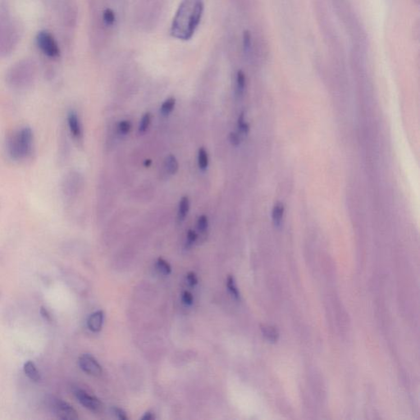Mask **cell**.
Returning <instances> with one entry per match:
<instances>
[{"label": "cell", "instance_id": "8fae6325", "mask_svg": "<svg viewBox=\"0 0 420 420\" xmlns=\"http://www.w3.org/2000/svg\"><path fill=\"white\" fill-rule=\"evenodd\" d=\"M283 213H284V206L281 203H277L273 210V221L275 227L279 228L282 224Z\"/></svg>", "mask_w": 420, "mask_h": 420}, {"label": "cell", "instance_id": "e0dca14e", "mask_svg": "<svg viewBox=\"0 0 420 420\" xmlns=\"http://www.w3.org/2000/svg\"><path fill=\"white\" fill-rule=\"evenodd\" d=\"M175 104H176V100L175 98H168V100L164 101V104L161 106V113L164 115L169 114L173 108H174Z\"/></svg>", "mask_w": 420, "mask_h": 420}, {"label": "cell", "instance_id": "484cf974", "mask_svg": "<svg viewBox=\"0 0 420 420\" xmlns=\"http://www.w3.org/2000/svg\"><path fill=\"white\" fill-rule=\"evenodd\" d=\"M187 282L188 284L190 285V287H194L197 284L198 279L196 275L194 273H189L187 275Z\"/></svg>", "mask_w": 420, "mask_h": 420}, {"label": "cell", "instance_id": "7a4b0ae2", "mask_svg": "<svg viewBox=\"0 0 420 420\" xmlns=\"http://www.w3.org/2000/svg\"><path fill=\"white\" fill-rule=\"evenodd\" d=\"M33 133L31 128L25 127L17 131L8 141V153L13 159H25L31 153Z\"/></svg>", "mask_w": 420, "mask_h": 420}, {"label": "cell", "instance_id": "9c48e42d", "mask_svg": "<svg viewBox=\"0 0 420 420\" xmlns=\"http://www.w3.org/2000/svg\"><path fill=\"white\" fill-rule=\"evenodd\" d=\"M68 126H69L70 131L72 132V136L75 138H80L82 136V127L80 124L79 118L77 117V113L75 112H71L68 114Z\"/></svg>", "mask_w": 420, "mask_h": 420}, {"label": "cell", "instance_id": "7402d4cb", "mask_svg": "<svg viewBox=\"0 0 420 420\" xmlns=\"http://www.w3.org/2000/svg\"><path fill=\"white\" fill-rule=\"evenodd\" d=\"M208 226L209 221L207 217L205 215L200 216L197 222L198 230L200 231V232H205V231L207 230Z\"/></svg>", "mask_w": 420, "mask_h": 420}, {"label": "cell", "instance_id": "3957f363", "mask_svg": "<svg viewBox=\"0 0 420 420\" xmlns=\"http://www.w3.org/2000/svg\"><path fill=\"white\" fill-rule=\"evenodd\" d=\"M48 404L52 413L60 420H75L78 419V414L74 408L63 400L51 397Z\"/></svg>", "mask_w": 420, "mask_h": 420}, {"label": "cell", "instance_id": "5bb4252c", "mask_svg": "<svg viewBox=\"0 0 420 420\" xmlns=\"http://www.w3.org/2000/svg\"><path fill=\"white\" fill-rule=\"evenodd\" d=\"M115 13L110 8H107L103 13V21L105 26H113L115 23Z\"/></svg>", "mask_w": 420, "mask_h": 420}, {"label": "cell", "instance_id": "83f0119b", "mask_svg": "<svg viewBox=\"0 0 420 420\" xmlns=\"http://www.w3.org/2000/svg\"><path fill=\"white\" fill-rule=\"evenodd\" d=\"M41 315L45 320L49 321V322L51 321V315H50V313L48 311L47 309L43 307V306L41 308Z\"/></svg>", "mask_w": 420, "mask_h": 420}, {"label": "cell", "instance_id": "f546056e", "mask_svg": "<svg viewBox=\"0 0 420 420\" xmlns=\"http://www.w3.org/2000/svg\"><path fill=\"white\" fill-rule=\"evenodd\" d=\"M154 416L153 415V414L150 412H147L145 414L143 417H142V420H154Z\"/></svg>", "mask_w": 420, "mask_h": 420}, {"label": "cell", "instance_id": "4316f807", "mask_svg": "<svg viewBox=\"0 0 420 420\" xmlns=\"http://www.w3.org/2000/svg\"><path fill=\"white\" fill-rule=\"evenodd\" d=\"M113 411H114V414H115L116 416H117L119 420H127V416L126 415V413L124 412V410H122V409H119V408H114V409H113Z\"/></svg>", "mask_w": 420, "mask_h": 420}, {"label": "cell", "instance_id": "8992f818", "mask_svg": "<svg viewBox=\"0 0 420 420\" xmlns=\"http://www.w3.org/2000/svg\"><path fill=\"white\" fill-rule=\"evenodd\" d=\"M75 397L84 407L92 411H98L101 409V402L96 397H93L84 390L76 388L74 390Z\"/></svg>", "mask_w": 420, "mask_h": 420}, {"label": "cell", "instance_id": "d4e9b609", "mask_svg": "<svg viewBox=\"0 0 420 420\" xmlns=\"http://www.w3.org/2000/svg\"><path fill=\"white\" fill-rule=\"evenodd\" d=\"M193 300H194V298H193L192 294L190 292H185L183 293V295H182V301H183L185 305H192Z\"/></svg>", "mask_w": 420, "mask_h": 420}, {"label": "cell", "instance_id": "4fadbf2b", "mask_svg": "<svg viewBox=\"0 0 420 420\" xmlns=\"http://www.w3.org/2000/svg\"><path fill=\"white\" fill-rule=\"evenodd\" d=\"M198 165L201 170H205L209 165V157H208L207 151L205 150L204 147H201L199 149L198 154Z\"/></svg>", "mask_w": 420, "mask_h": 420}, {"label": "cell", "instance_id": "4dcf8cb0", "mask_svg": "<svg viewBox=\"0 0 420 420\" xmlns=\"http://www.w3.org/2000/svg\"><path fill=\"white\" fill-rule=\"evenodd\" d=\"M152 161L150 159H146V161H145V166L146 168H149L150 165H151Z\"/></svg>", "mask_w": 420, "mask_h": 420}, {"label": "cell", "instance_id": "ac0fdd59", "mask_svg": "<svg viewBox=\"0 0 420 420\" xmlns=\"http://www.w3.org/2000/svg\"><path fill=\"white\" fill-rule=\"evenodd\" d=\"M227 286H228V291L230 292L231 295L233 296L236 300H238L240 298V294H239L238 289L236 287V282L234 280L233 277L229 276L227 280Z\"/></svg>", "mask_w": 420, "mask_h": 420}, {"label": "cell", "instance_id": "52a82bcc", "mask_svg": "<svg viewBox=\"0 0 420 420\" xmlns=\"http://www.w3.org/2000/svg\"><path fill=\"white\" fill-rule=\"evenodd\" d=\"M104 318H105V315H104L102 310H99V311L93 313L87 320V326L89 329L94 333L100 332L103 327Z\"/></svg>", "mask_w": 420, "mask_h": 420}, {"label": "cell", "instance_id": "ba28073f", "mask_svg": "<svg viewBox=\"0 0 420 420\" xmlns=\"http://www.w3.org/2000/svg\"><path fill=\"white\" fill-rule=\"evenodd\" d=\"M24 373L26 377L35 382H39L41 381V374L39 371L36 364L31 360L26 362L23 366Z\"/></svg>", "mask_w": 420, "mask_h": 420}, {"label": "cell", "instance_id": "9a60e30c", "mask_svg": "<svg viewBox=\"0 0 420 420\" xmlns=\"http://www.w3.org/2000/svg\"><path fill=\"white\" fill-rule=\"evenodd\" d=\"M262 333L264 334V336L266 337L269 341L271 342H275L277 341L278 338V333L277 331L275 330L274 328L271 327H262Z\"/></svg>", "mask_w": 420, "mask_h": 420}, {"label": "cell", "instance_id": "277c9868", "mask_svg": "<svg viewBox=\"0 0 420 420\" xmlns=\"http://www.w3.org/2000/svg\"><path fill=\"white\" fill-rule=\"evenodd\" d=\"M39 48L46 56L51 59H57L60 55L59 44L54 36L46 31L39 32L36 37Z\"/></svg>", "mask_w": 420, "mask_h": 420}, {"label": "cell", "instance_id": "603a6c76", "mask_svg": "<svg viewBox=\"0 0 420 420\" xmlns=\"http://www.w3.org/2000/svg\"><path fill=\"white\" fill-rule=\"evenodd\" d=\"M238 128L241 133L247 134L249 131V126L245 122V116L244 113H241L238 119Z\"/></svg>", "mask_w": 420, "mask_h": 420}, {"label": "cell", "instance_id": "cb8c5ba5", "mask_svg": "<svg viewBox=\"0 0 420 420\" xmlns=\"http://www.w3.org/2000/svg\"><path fill=\"white\" fill-rule=\"evenodd\" d=\"M198 236L195 231L189 230L187 232V245L191 246L197 240Z\"/></svg>", "mask_w": 420, "mask_h": 420}, {"label": "cell", "instance_id": "6da1fadb", "mask_svg": "<svg viewBox=\"0 0 420 420\" xmlns=\"http://www.w3.org/2000/svg\"><path fill=\"white\" fill-rule=\"evenodd\" d=\"M203 13V0H183L173 18L172 36L182 41L190 40L200 25Z\"/></svg>", "mask_w": 420, "mask_h": 420}, {"label": "cell", "instance_id": "f1b7e54d", "mask_svg": "<svg viewBox=\"0 0 420 420\" xmlns=\"http://www.w3.org/2000/svg\"><path fill=\"white\" fill-rule=\"evenodd\" d=\"M229 139H230L231 143L232 144L233 146H238L240 144V137H239V135L236 133L231 132L230 134V136H229Z\"/></svg>", "mask_w": 420, "mask_h": 420}, {"label": "cell", "instance_id": "5b68a950", "mask_svg": "<svg viewBox=\"0 0 420 420\" xmlns=\"http://www.w3.org/2000/svg\"><path fill=\"white\" fill-rule=\"evenodd\" d=\"M78 364L83 371L90 375L99 376L102 373V367L90 354H83L80 356Z\"/></svg>", "mask_w": 420, "mask_h": 420}, {"label": "cell", "instance_id": "7c38bea8", "mask_svg": "<svg viewBox=\"0 0 420 420\" xmlns=\"http://www.w3.org/2000/svg\"><path fill=\"white\" fill-rule=\"evenodd\" d=\"M178 168H179L178 162H177L174 155L169 154L168 156L167 157L166 160H165V168H166L167 172H168L169 174H175L178 171Z\"/></svg>", "mask_w": 420, "mask_h": 420}, {"label": "cell", "instance_id": "ffe728a7", "mask_svg": "<svg viewBox=\"0 0 420 420\" xmlns=\"http://www.w3.org/2000/svg\"><path fill=\"white\" fill-rule=\"evenodd\" d=\"M150 123H151V114H150V113H145L142 118H141L140 126H139V131L141 133L146 132L147 131V129L149 128Z\"/></svg>", "mask_w": 420, "mask_h": 420}, {"label": "cell", "instance_id": "2e32d148", "mask_svg": "<svg viewBox=\"0 0 420 420\" xmlns=\"http://www.w3.org/2000/svg\"><path fill=\"white\" fill-rule=\"evenodd\" d=\"M245 88H246V77H245L243 72L240 71L236 76V92H237V95H242L244 90H245Z\"/></svg>", "mask_w": 420, "mask_h": 420}, {"label": "cell", "instance_id": "d6986e66", "mask_svg": "<svg viewBox=\"0 0 420 420\" xmlns=\"http://www.w3.org/2000/svg\"><path fill=\"white\" fill-rule=\"evenodd\" d=\"M157 269L164 275H169L172 271L170 264L162 258H159L157 261Z\"/></svg>", "mask_w": 420, "mask_h": 420}, {"label": "cell", "instance_id": "30bf717a", "mask_svg": "<svg viewBox=\"0 0 420 420\" xmlns=\"http://www.w3.org/2000/svg\"><path fill=\"white\" fill-rule=\"evenodd\" d=\"M190 209V201L189 198L187 196H183L180 200L179 206H178V212H177V218L179 222L184 221L185 218L187 217L189 212Z\"/></svg>", "mask_w": 420, "mask_h": 420}, {"label": "cell", "instance_id": "44dd1931", "mask_svg": "<svg viewBox=\"0 0 420 420\" xmlns=\"http://www.w3.org/2000/svg\"><path fill=\"white\" fill-rule=\"evenodd\" d=\"M131 124L129 121H121L118 124V131L123 135H126L131 131Z\"/></svg>", "mask_w": 420, "mask_h": 420}]
</instances>
